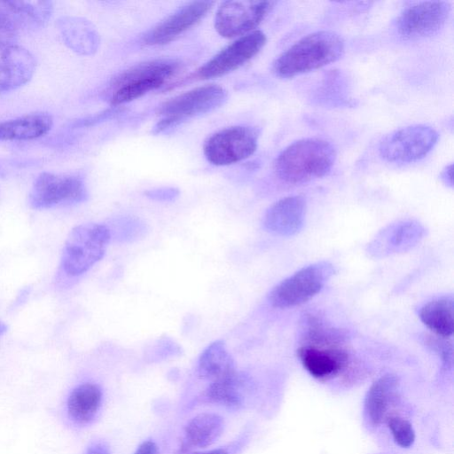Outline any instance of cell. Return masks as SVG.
Returning <instances> with one entry per match:
<instances>
[{
	"mask_svg": "<svg viewBox=\"0 0 454 454\" xmlns=\"http://www.w3.org/2000/svg\"><path fill=\"white\" fill-rule=\"evenodd\" d=\"M344 51L345 43L339 34L329 30L313 32L282 52L274 61L272 71L278 77L292 78L337 61Z\"/></svg>",
	"mask_w": 454,
	"mask_h": 454,
	"instance_id": "obj_1",
	"label": "cell"
},
{
	"mask_svg": "<svg viewBox=\"0 0 454 454\" xmlns=\"http://www.w3.org/2000/svg\"><path fill=\"white\" fill-rule=\"evenodd\" d=\"M336 151L326 140L302 138L286 146L276 158L277 176L290 184H301L326 176L334 165Z\"/></svg>",
	"mask_w": 454,
	"mask_h": 454,
	"instance_id": "obj_2",
	"label": "cell"
},
{
	"mask_svg": "<svg viewBox=\"0 0 454 454\" xmlns=\"http://www.w3.org/2000/svg\"><path fill=\"white\" fill-rule=\"evenodd\" d=\"M110 239V230L105 224L88 223L75 226L65 242L63 272L69 277L85 273L104 257Z\"/></svg>",
	"mask_w": 454,
	"mask_h": 454,
	"instance_id": "obj_3",
	"label": "cell"
},
{
	"mask_svg": "<svg viewBox=\"0 0 454 454\" xmlns=\"http://www.w3.org/2000/svg\"><path fill=\"white\" fill-rule=\"evenodd\" d=\"M179 68L180 63L174 59H161L137 64L113 81L110 103L119 106L141 98L161 87Z\"/></svg>",
	"mask_w": 454,
	"mask_h": 454,
	"instance_id": "obj_4",
	"label": "cell"
},
{
	"mask_svg": "<svg viewBox=\"0 0 454 454\" xmlns=\"http://www.w3.org/2000/svg\"><path fill=\"white\" fill-rule=\"evenodd\" d=\"M338 339L337 333L314 325L309 330V341L297 350L302 366L315 379H331L348 365V354L337 345Z\"/></svg>",
	"mask_w": 454,
	"mask_h": 454,
	"instance_id": "obj_5",
	"label": "cell"
},
{
	"mask_svg": "<svg viewBox=\"0 0 454 454\" xmlns=\"http://www.w3.org/2000/svg\"><path fill=\"white\" fill-rule=\"evenodd\" d=\"M334 272V266L328 261L304 266L276 285L269 294V301L278 309L303 304L324 288Z\"/></svg>",
	"mask_w": 454,
	"mask_h": 454,
	"instance_id": "obj_6",
	"label": "cell"
},
{
	"mask_svg": "<svg viewBox=\"0 0 454 454\" xmlns=\"http://www.w3.org/2000/svg\"><path fill=\"white\" fill-rule=\"evenodd\" d=\"M227 91L221 86L208 84L194 88L164 102L158 110L160 121L154 133L162 132L189 118L211 112L222 106Z\"/></svg>",
	"mask_w": 454,
	"mask_h": 454,
	"instance_id": "obj_7",
	"label": "cell"
},
{
	"mask_svg": "<svg viewBox=\"0 0 454 454\" xmlns=\"http://www.w3.org/2000/svg\"><path fill=\"white\" fill-rule=\"evenodd\" d=\"M438 138V132L432 127L411 125L386 136L380 143L379 153L388 162H414L426 157Z\"/></svg>",
	"mask_w": 454,
	"mask_h": 454,
	"instance_id": "obj_8",
	"label": "cell"
},
{
	"mask_svg": "<svg viewBox=\"0 0 454 454\" xmlns=\"http://www.w3.org/2000/svg\"><path fill=\"white\" fill-rule=\"evenodd\" d=\"M258 137V131L252 127H228L206 139L203 153L206 159L216 166L237 163L256 151Z\"/></svg>",
	"mask_w": 454,
	"mask_h": 454,
	"instance_id": "obj_9",
	"label": "cell"
},
{
	"mask_svg": "<svg viewBox=\"0 0 454 454\" xmlns=\"http://www.w3.org/2000/svg\"><path fill=\"white\" fill-rule=\"evenodd\" d=\"M87 190L78 175L44 172L34 182L28 200L33 208L43 209L84 201Z\"/></svg>",
	"mask_w": 454,
	"mask_h": 454,
	"instance_id": "obj_10",
	"label": "cell"
},
{
	"mask_svg": "<svg viewBox=\"0 0 454 454\" xmlns=\"http://www.w3.org/2000/svg\"><path fill=\"white\" fill-rule=\"evenodd\" d=\"M271 1H226L218 7L215 28L225 38L245 35L263 20L273 8Z\"/></svg>",
	"mask_w": 454,
	"mask_h": 454,
	"instance_id": "obj_11",
	"label": "cell"
},
{
	"mask_svg": "<svg viewBox=\"0 0 454 454\" xmlns=\"http://www.w3.org/2000/svg\"><path fill=\"white\" fill-rule=\"evenodd\" d=\"M265 34L254 30L223 48L192 75L193 79H211L227 74L253 59L265 45Z\"/></svg>",
	"mask_w": 454,
	"mask_h": 454,
	"instance_id": "obj_12",
	"label": "cell"
},
{
	"mask_svg": "<svg viewBox=\"0 0 454 454\" xmlns=\"http://www.w3.org/2000/svg\"><path fill=\"white\" fill-rule=\"evenodd\" d=\"M451 5L446 1L415 3L405 8L396 20L398 34L404 39H418L437 34L446 24Z\"/></svg>",
	"mask_w": 454,
	"mask_h": 454,
	"instance_id": "obj_13",
	"label": "cell"
},
{
	"mask_svg": "<svg viewBox=\"0 0 454 454\" xmlns=\"http://www.w3.org/2000/svg\"><path fill=\"white\" fill-rule=\"evenodd\" d=\"M214 4L211 1H195L181 6L151 29L144 36V43L161 45L173 41L200 22Z\"/></svg>",
	"mask_w": 454,
	"mask_h": 454,
	"instance_id": "obj_14",
	"label": "cell"
},
{
	"mask_svg": "<svg viewBox=\"0 0 454 454\" xmlns=\"http://www.w3.org/2000/svg\"><path fill=\"white\" fill-rule=\"evenodd\" d=\"M426 235L425 227L415 220H403L382 229L368 245L373 257L403 253L415 247Z\"/></svg>",
	"mask_w": 454,
	"mask_h": 454,
	"instance_id": "obj_15",
	"label": "cell"
},
{
	"mask_svg": "<svg viewBox=\"0 0 454 454\" xmlns=\"http://www.w3.org/2000/svg\"><path fill=\"white\" fill-rule=\"evenodd\" d=\"M35 69V60L27 50L0 41V92L12 90L27 83Z\"/></svg>",
	"mask_w": 454,
	"mask_h": 454,
	"instance_id": "obj_16",
	"label": "cell"
},
{
	"mask_svg": "<svg viewBox=\"0 0 454 454\" xmlns=\"http://www.w3.org/2000/svg\"><path fill=\"white\" fill-rule=\"evenodd\" d=\"M306 217V200L302 196L292 195L273 203L265 212L264 228L278 236L290 237L303 227Z\"/></svg>",
	"mask_w": 454,
	"mask_h": 454,
	"instance_id": "obj_17",
	"label": "cell"
},
{
	"mask_svg": "<svg viewBox=\"0 0 454 454\" xmlns=\"http://www.w3.org/2000/svg\"><path fill=\"white\" fill-rule=\"evenodd\" d=\"M102 401L100 387L94 383H82L70 393L67 410L70 419L78 425L90 423L99 410Z\"/></svg>",
	"mask_w": 454,
	"mask_h": 454,
	"instance_id": "obj_18",
	"label": "cell"
},
{
	"mask_svg": "<svg viewBox=\"0 0 454 454\" xmlns=\"http://www.w3.org/2000/svg\"><path fill=\"white\" fill-rule=\"evenodd\" d=\"M453 309V296L442 295L422 305L419 317L421 322L438 337L449 338L454 330Z\"/></svg>",
	"mask_w": 454,
	"mask_h": 454,
	"instance_id": "obj_19",
	"label": "cell"
},
{
	"mask_svg": "<svg viewBox=\"0 0 454 454\" xmlns=\"http://www.w3.org/2000/svg\"><path fill=\"white\" fill-rule=\"evenodd\" d=\"M51 126V116L43 113L0 121V140L35 139L46 134Z\"/></svg>",
	"mask_w": 454,
	"mask_h": 454,
	"instance_id": "obj_20",
	"label": "cell"
},
{
	"mask_svg": "<svg viewBox=\"0 0 454 454\" xmlns=\"http://www.w3.org/2000/svg\"><path fill=\"white\" fill-rule=\"evenodd\" d=\"M235 372L233 358L222 340L210 343L199 358L198 374L200 379L213 382Z\"/></svg>",
	"mask_w": 454,
	"mask_h": 454,
	"instance_id": "obj_21",
	"label": "cell"
},
{
	"mask_svg": "<svg viewBox=\"0 0 454 454\" xmlns=\"http://www.w3.org/2000/svg\"><path fill=\"white\" fill-rule=\"evenodd\" d=\"M397 389V379L392 374H386L376 380L368 389L365 397V412L371 423L378 425L384 420L389 403Z\"/></svg>",
	"mask_w": 454,
	"mask_h": 454,
	"instance_id": "obj_22",
	"label": "cell"
},
{
	"mask_svg": "<svg viewBox=\"0 0 454 454\" xmlns=\"http://www.w3.org/2000/svg\"><path fill=\"white\" fill-rule=\"evenodd\" d=\"M224 422L215 413L204 412L192 418L184 427L186 442L195 448H206L221 436Z\"/></svg>",
	"mask_w": 454,
	"mask_h": 454,
	"instance_id": "obj_23",
	"label": "cell"
},
{
	"mask_svg": "<svg viewBox=\"0 0 454 454\" xmlns=\"http://www.w3.org/2000/svg\"><path fill=\"white\" fill-rule=\"evenodd\" d=\"M59 27L65 43L74 51L87 54L95 49L96 35L84 20L63 17L59 20Z\"/></svg>",
	"mask_w": 454,
	"mask_h": 454,
	"instance_id": "obj_24",
	"label": "cell"
},
{
	"mask_svg": "<svg viewBox=\"0 0 454 454\" xmlns=\"http://www.w3.org/2000/svg\"><path fill=\"white\" fill-rule=\"evenodd\" d=\"M242 379L235 372L223 379L213 381L206 390L207 401L228 407H237L241 402Z\"/></svg>",
	"mask_w": 454,
	"mask_h": 454,
	"instance_id": "obj_25",
	"label": "cell"
},
{
	"mask_svg": "<svg viewBox=\"0 0 454 454\" xmlns=\"http://www.w3.org/2000/svg\"><path fill=\"white\" fill-rule=\"evenodd\" d=\"M385 421L397 445L409 448L413 444L415 431L409 420L396 414H388Z\"/></svg>",
	"mask_w": 454,
	"mask_h": 454,
	"instance_id": "obj_26",
	"label": "cell"
},
{
	"mask_svg": "<svg viewBox=\"0 0 454 454\" xmlns=\"http://www.w3.org/2000/svg\"><path fill=\"white\" fill-rule=\"evenodd\" d=\"M23 27L11 2H0V41H7L17 35Z\"/></svg>",
	"mask_w": 454,
	"mask_h": 454,
	"instance_id": "obj_27",
	"label": "cell"
},
{
	"mask_svg": "<svg viewBox=\"0 0 454 454\" xmlns=\"http://www.w3.org/2000/svg\"><path fill=\"white\" fill-rule=\"evenodd\" d=\"M445 338L435 339L431 338L428 340V344L433 348V349L441 356L442 359L447 364H451L452 361V348L451 344L448 343V341L443 340Z\"/></svg>",
	"mask_w": 454,
	"mask_h": 454,
	"instance_id": "obj_28",
	"label": "cell"
},
{
	"mask_svg": "<svg viewBox=\"0 0 454 454\" xmlns=\"http://www.w3.org/2000/svg\"><path fill=\"white\" fill-rule=\"evenodd\" d=\"M178 190L174 188H161L146 192V196L156 200H172L178 196Z\"/></svg>",
	"mask_w": 454,
	"mask_h": 454,
	"instance_id": "obj_29",
	"label": "cell"
},
{
	"mask_svg": "<svg viewBox=\"0 0 454 454\" xmlns=\"http://www.w3.org/2000/svg\"><path fill=\"white\" fill-rule=\"evenodd\" d=\"M134 454H158L157 445L153 441L142 442Z\"/></svg>",
	"mask_w": 454,
	"mask_h": 454,
	"instance_id": "obj_30",
	"label": "cell"
},
{
	"mask_svg": "<svg viewBox=\"0 0 454 454\" xmlns=\"http://www.w3.org/2000/svg\"><path fill=\"white\" fill-rule=\"evenodd\" d=\"M440 179L442 182L449 187L453 186V178H452V164L446 166L440 174Z\"/></svg>",
	"mask_w": 454,
	"mask_h": 454,
	"instance_id": "obj_31",
	"label": "cell"
},
{
	"mask_svg": "<svg viewBox=\"0 0 454 454\" xmlns=\"http://www.w3.org/2000/svg\"><path fill=\"white\" fill-rule=\"evenodd\" d=\"M85 454H109V452L103 444L94 443L87 448Z\"/></svg>",
	"mask_w": 454,
	"mask_h": 454,
	"instance_id": "obj_32",
	"label": "cell"
},
{
	"mask_svg": "<svg viewBox=\"0 0 454 454\" xmlns=\"http://www.w3.org/2000/svg\"><path fill=\"white\" fill-rule=\"evenodd\" d=\"M193 454H229V452L224 449H215V450L204 451V452H196Z\"/></svg>",
	"mask_w": 454,
	"mask_h": 454,
	"instance_id": "obj_33",
	"label": "cell"
},
{
	"mask_svg": "<svg viewBox=\"0 0 454 454\" xmlns=\"http://www.w3.org/2000/svg\"><path fill=\"white\" fill-rule=\"evenodd\" d=\"M7 330V326L5 324L0 322V336L3 335Z\"/></svg>",
	"mask_w": 454,
	"mask_h": 454,
	"instance_id": "obj_34",
	"label": "cell"
}]
</instances>
